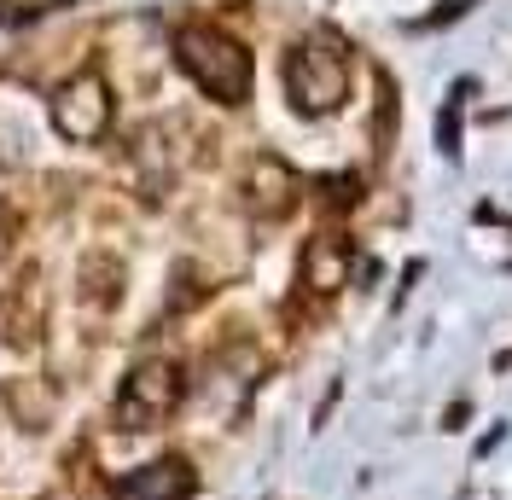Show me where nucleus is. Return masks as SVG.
<instances>
[{
    "label": "nucleus",
    "instance_id": "5",
    "mask_svg": "<svg viewBox=\"0 0 512 500\" xmlns=\"http://www.w3.org/2000/svg\"><path fill=\"white\" fill-rule=\"evenodd\" d=\"M303 204V181H297V169H291L286 157H251V169H245V210L256 221H286L291 210Z\"/></svg>",
    "mask_w": 512,
    "mask_h": 500
},
{
    "label": "nucleus",
    "instance_id": "6",
    "mask_svg": "<svg viewBox=\"0 0 512 500\" xmlns=\"http://www.w3.org/2000/svg\"><path fill=\"white\" fill-rule=\"evenodd\" d=\"M192 489H198L192 466L181 454H163L152 466L123 471V477L111 483V500H192Z\"/></svg>",
    "mask_w": 512,
    "mask_h": 500
},
{
    "label": "nucleus",
    "instance_id": "4",
    "mask_svg": "<svg viewBox=\"0 0 512 500\" xmlns=\"http://www.w3.org/2000/svg\"><path fill=\"white\" fill-rule=\"evenodd\" d=\"M47 111H53V128H59L64 140L94 146L99 134L111 128V88H105V76H99V70H82V76H70V82L53 88Z\"/></svg>",
    "mask_w": 512,
    "mask_h": 500
},
{
    "label": "nucleus",
    "instance_id": "11",
    "mask_svg": "<svg viewBox=\"0 0 512 500\" xmlns=\"http://www.w3.org/2000/svg\"><path fill=\"white\" fill-rule=\"evenodd\" d=\"M41 500H88V495H82V489H70V483H59V489H47Z\"/></svg>",
    "mask_w": 512,
    "mask_h": 500
},
{
    "label": "nucleus",
    "instance_id": "1",
    "mask_svg": "<svg viewBox=\"0 0 512 500\" xmlns=\"http://www.w3.org/2000/svg\"><path fill=\"white\" fill-rule=\"evenodd\" d=\"M175 64L192 76L198 94H210L216 105H245L256 82V64L245 53V41H233L216 24H181L175 30Z\"/></svg>",
    "mask_w": 512,
    "mask_h": 500
},
{
    "label": "nucleus",
    "instance_id": "10",
    "mask_svg": "<svg viewBox=\"0 0 512 500\" xmlns=\"http://www.w3.org/2000/svg\"><path fill=\"white\" fill-rule=\"evenodd\" d=\"M326 187V204H338V210H350L355 198H361V181L355 175H338V181H320Z\"/></svg>",
    "mask_w": 512,
    "mask_h": 500
},
{
    "label": "nucleus",
    "instance_id": "3",
    "mask_svg": "<svg viewBox=\"0 0 512 500\" xmlns=\"http://www.w3.org/2000/svg\"><path fill=\"white\" fill-rule=\"evenodd\" d=\"M187 396V373L169 355H146L140 367H128L117 390V431H163L175 419V407Z\"/></svg>",
    "mask_w": 512,
    "mask_h": 500
},
{
    "label": "nucleus",
    "instance_id": "8",
    "mask_svg": "<svg viewBox=\"0 0 512 500\" xmlns=\"http://www.w3.org/2000/svg\"><path fill=\"white\" fill-rule=\"evenodd\" d=\"M76 280H82V297H88L94 309H111V303L123 297V262H117V256H88Z\"/></svg>",
    "mask_w": 512,
    "mask_h": 500
},
{
    "label": "nucleus",
    "instance_id": "9",
    "mask_svg": "<svg viewBox=\"0 0 512 500\" xmlns=\"http://www.w3.org/2000/svg\"><path fill=\"white\" fill-rule=\"evenodd\" d=\"M53 6H64V0H0V18L6 24H30V18L53 12Z\"/></svg>",
    "mask_w": 512,
    "mask_h": 500
},
{
    "label": "nucleus",
    "instance_id": "7",
    "mask_svg": "<svg viewBox=\"0 0 512 500\" xmlns=\"http://www.w3.org/2000/svg\"><path fill=\"white\" fill-rule=\"evenodd\" d=\"M350 239L344 233H315L309 245H303V268H297V285L303 291H315V297H332L338 285L350 280Z\"/></svg>",
    "mask_w": 512,
    "mask_h": 500
},
{
    "label": "nucleus",
    "instance_id": "2",
    "mask_svg": "<svg viewBox=\"0 0 512 500\" xmlns=\"http://www.w3.org/2000/svg\"><path fill=\"white\" fill-rule=\"evenodd\" d=\"M280 82L297 117H332L344 99H350V53L332 30L303 35L280 64Z\"/></svg>",
    "mask_w": 512,
    "mask_h": 500
}]
</instances>
